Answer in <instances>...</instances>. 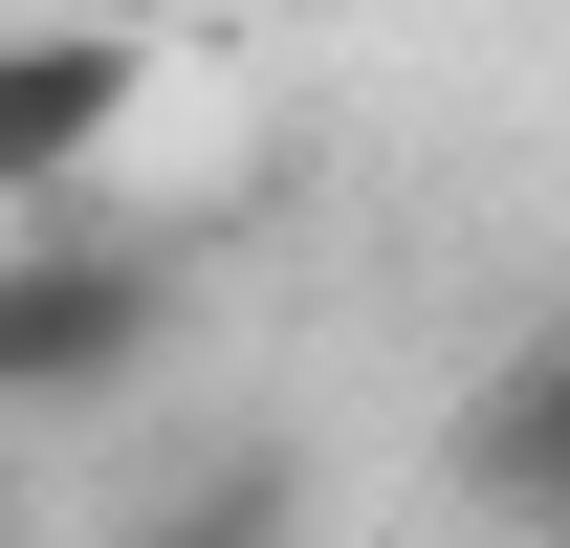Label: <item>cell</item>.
<instances>
[{"label": "cell", "instance_id": "1", "mask_svg": "<svg viewBox=\"0 0 570 548\" xmlns=\"http://www.w3.org/2000/svg\"><path fill=\"white\" fill-rule=\"evenodd\" d=\"M154 351H176V242H132V219H22L0 242V395L22 417L132 395Z\"/></svg>", "mask_w": 570, "mask_h": 548}, {"label": "cell", "instance_id": "2", "mask_svg": "<svg viewBox=\"0 0 570 548\" xmlns=\"http://www.w3.org/2000/svg\"><path fill=\"white\" fill-rule=\"evenodd\" d=\"M154 110V45L132 22H22L0 45V198L22 219H88V154Z\"/></svg>", "mask_w": 570, "mask_h": 548}, {"label": "cell", "instance_id": "3", "mask_svg": "<svg viewBox=\"0 0 570 548\" xmlns=\"http://www.w3.org/2000/svg\"><path fill=\"white\" fill-rule=\"evenodd\" d=\"M461 505L527 527V548H570V330H527L483 395H461Z\"/></svg>", "mask_w": 570, "mask_h": 548}, {"label": "cell", "instance_id": "4", "mask_svg": "<svg viewBox=\"0 0 570 548\" xmlns=\"http://www.w3.org/2000/svg\"><path fill=\"white\" fill-rule=\"evenodd\" d=\"M132 548H307V461L285 439H198V461H154Z\"/></svg>", "mask_w": 570, "mask_h": 548}]
</instances>
